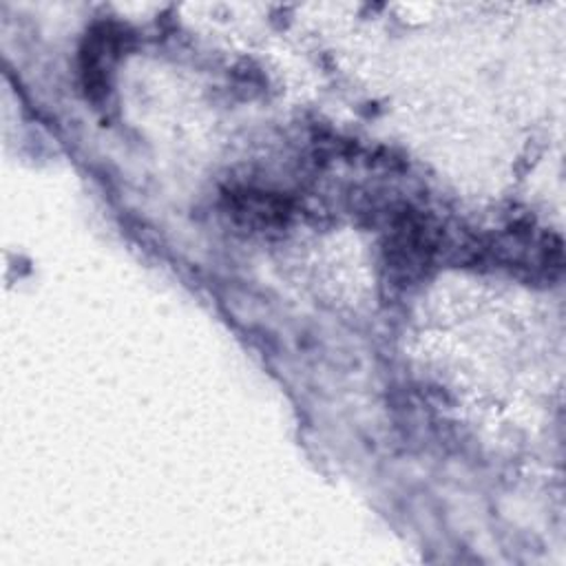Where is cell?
<instances>
[{
  "label": "cell",
  "instance_id": "6da1fadb",
  "mask_svg": "<svg viewBox=\"0 0 566 566\" xmlns=\"http://www.w3.org/2000/svg\"><path fill=\"white\" fill-rule=\"evenodd\" d=\"M115 51V33L108 27L95 29L86 40V49L82 53V75L91 95H102L106 91V73L117 55Z\"/></svg>",
  "mask_w": 566,
  "mask_h": 566
}]
</instances>
